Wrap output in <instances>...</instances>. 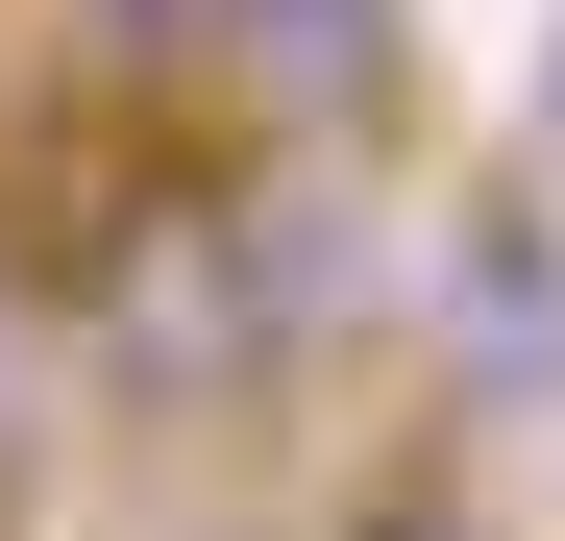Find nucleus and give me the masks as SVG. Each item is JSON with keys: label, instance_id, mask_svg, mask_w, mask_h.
Wrapping results in <instances>:
<instances>
[{"label": "nucleus", "instance_id": "5", "mask_svg": "<svg viewBox=\"0 0 565 541\" xmlns=\"http://www.w3.org/2000/svg\"><path fill=\"white\" fill-rule=\"evenodd\" d=\"M516 124H541V172H565V25H541V99H516Z\"/></svg>", "mask_w": 565, "mask_h": 541}, {"label": "nucleus", "instance_id": "3", "mask_svg": "<svg viewBox=\"0 0 565 541\" xmlns=\"http://www.w3.org/2000/svg\"><path fill=\"white\" fill-rule=\"evenodd\" d=\"M25 344H50V270H25V246H0V394H25Z\"/></svg>", "mask_w": 565, "mask_h": 541}, {"label": "nucleus", "instance_id": "1", "mask_svg": "<svg viewBox=\"0 0 565 541\" xmlns=\"http://www.w3.org/2000/svg\"><path fill=\"white\" fill-rule=\"evenodd\" d=\"M50 344L99 370L124 418H270L296 394V344H320V222L270 198L246 148H148V172H99V222L50 246Z\"/></svg>", "mask_w": 565, "mask_h": 541}, {"label": "nucleus", "instance_id": "4", "mask_svg": "<svg viewBox=\"0 0 565 541\" xmlns=\"http://www.w3.org/2000/svg\"><path fill=\"white\" fill-rule=\"evenodd\" d=\"M369 541H492V517H467V492H418V517H369Z\"/></svg>", "mask_w": 565, "mask_h": 541}, {"label": "nucleus", "instance_id": "2", "mask_svg": "<svg viewBox=\"0 0 565 541\" xmlns=\"http://www.w3.org/2000/svg\"><path fill=\"white\" fill-rule=\"evenodd\" d=\"M172 74L246 148H394L418 124V0H172Z\"/></svg>", "mask_w": 565, "mask_h": 541}]
</instances>
